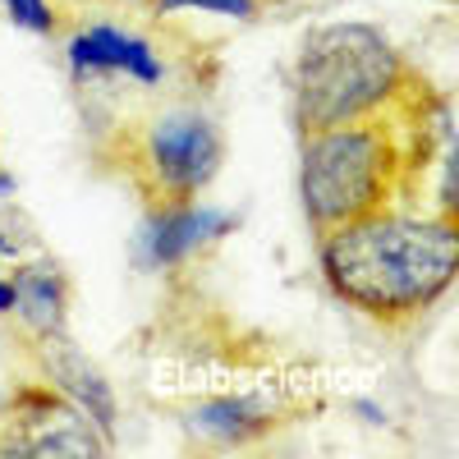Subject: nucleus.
<instances>
[{
    "mask_svg": "<svg viewBox=\"0 0 459 459\" xmlns=\"http://www.w3.org/2000/svg\"><path fill=\"white\" fill-rule=\"evenodd\" d=\"M322 281L354 313L400 326L432 313L459 272V225L450 212H368L317 235Z\"/></svg>",
    "mask_w": 459,
    "mask_h": 459,
    "instance_id": "nucleus-1",
    "label": "nucleus"
},
{
    "mask_svg": "<svg viewBox=\"0 0 459 459\" xmlns=\"http://www.w3.org/2000/svg\"><path fill=\"white\" fill-rule=\"evenodd\" d=\"M409 88L400 47L377 23H326L313 28L294 60V125L317 134L386 115Z\"/></svg>",
    "mask_w": 459,
    "mask_h": 459,
    "instance_id": "nucleus-2",
    "label": "nucleus"
},
{
    "mask_svg": "<svg viewBox=\"0 0 459 459\" xmlns=\"http://www.w3.org/2000/svg\"><path fill=\"white\" fill-rule=\"evenodd\" d=\"M400 175H404V147L386 115L303 134L299 198L317 235L391 207Z\"/></svg>",
    "mask_w": 459,
    "mask_h": 459,
    "instance_id": "nucleus-3",
    "label": "nucleus"
},
{
    "mask_svg": "<svg viewBox=\"0 0 459 459\" xmlns=\"http://www.w3.org/2000/svg\"><path fill=\"white\" fill-rule=\"evenodd\" d=\"M225 161V138L212 115L194 106L161 110L134 138V179L147 203L203 198Z\"/></svg>",
    "mask_w": 459,
    "mask_h": 459,
    "instance_id": "nucleus-4",
    "label": "nucleus"
},
{
    "mask_svg": "<svg viewBox=\"0 0 459 459\" xmlns=\"http://www.w3.org/2000/svg\"><path fill=\"white\" fill-rule=\"evenodd\" d=\"M0 450L5 455H56V459H92L106 455L110 441L92 428V418L69 404L56 386L47 381H28L23 391H14L10 413L0 418Z\"/></svg>",
    "mask_w": 459,
    "mask_h": 459,
    "instance_id": "nucleus-5",
    "label": "nucleus"
},
{
    "mask_svg": "<svg viewBox=\"0 0 459 459\" xmlns=\"http://www.w3.org/2000/svg\"><path fill=\"white\" fill-rule=\"evenodd\" d=\"M239 230V212L188 198V203H152L134 235V262L143 272H175L198 253L216 248Z\"/></svg>",
    "mask_w": 459,
    "mask_h": 459,
    "instance_id": "nucleus-6",
    "label": "nucleus"
},
{
    "mask_svg": "<svg viewBox=\"0 0 459 459\" xmlns=\"http://www.w3.org/2000/svg\"><path fill=\"white\" fill-rule=\"evenodd\" d=\"M65 65L79 83L92 79H129L138 88H157L166 79V56L147 42L143 32L120 28L110 19L83 23L69 32L65 42Z\"/></svg>",
    "mask_w": 459,
    "mask_h": 459,
    "instance_id": "nucleus-7",
    "label": "nucleus"
},
{
    "mask_svg": "<svg viewBox=\"0 0 459 459\" xmlns=\"http://www.w3.org/2000/svg\"><path fill=\"white\" fill-rule=\"evenodd\" d=\"M37 368H42V381L56 386L69 404H79L92 428L115 441V428H120V400H115V386L106 381L101 368H92V359L69 340V331H51V335H37Z\"/></svg>",
    "mask_w": 459,
    "mask_h": 459,
    "instance_id": "nucleus-8",
    "label": "nucleus"
},
{
    "mask_svg": "<svg viewBox=\"0 0 459 459\" xmlns=\"http://www.w3.org/2000/svg\"><path fill=\"white\" fill-rule=\"evenodd\" d=\"M14 317L23 322V331L37 340V335H51V331H65V313H69V276L65 266L51 262V257H32V262H19L14 272Z\"/></svg>",
    "mask_w": 459,
    "mask_h": 459,
    "instance_id": "nucleus-9",
    "label": "nucleus"
},
{
    "mask_svg": "<svg viewBox=\"0 0 459 459\" xmlns=\"http://www.w3.org/2000/svg\"><path fill=\"white\" fill-rule=\"evenodd\" d=\"M188 428L216 446H253L276 428V413L253 395H216L188 413Z\"/></svg>",
    "mask_w": 459,
    "mask_h": 459,
    "instance_id": "nucleus-10",
    "label": "nucleus"
},
{
    "mask_svg": "<svg viewBox=\"0 0 459 459\" xmlns=\"http://www.w3.org/2000/svg\"><path fill=\"white\" fill-rule=\"evenodd\" d=\"M152 10H157L161 19L166 14H184V10H198V14L248 23V19H257V0H152Z\"/></svg>",
    "mask_w": 459,
    "mask_h": 459,
    "instance_id": "nucleus-11",
    "label": "nucleus"
},
{
    "mask_svg": "<svg viewBox=\"0 0 459 459\" xmlns=\"http://www.w3.org/2000/svg\"><path fill=\"white\" fill-rule=\"evenodd\" d=\"M5 19L23 32H37V37H51L56 32V5L51 0H0Z\"/></svg>",
    "mask_w": 459,
    "mask_h": 459,
    "instance_id": "nucleus-12",
    "label": "nucleus"
},
{
    "mask_svg": "<svg viewBox=\"0 0 459 459\" xmlns=\"http://www.w3.org/2000/svg\"><path fill=\"white\" fill-rule=\"evenodd\" d=\"M0 317H14V281L0 276Z\"/></svg>",
    "mask_w": 459,
    "mask_h": 459,
    "instance_id": "nucleus-13",
    "label": "nucleus"
},
{
    "mask_svg": "<svg viewBox=\"0 0 459 459\" xmlns=\"http://www.w3.org/2000/svg\"><path fill=\"white\" fill-rule=\"evenodd\" d=\"M10 198H14V175L0 170V203H10Z\"/></svg>",
    "mask_w": 459,
    "mask_h": 459,
    "instance_id": "nucleus-14",
    "label": "nucleus"
}]
</instances>
